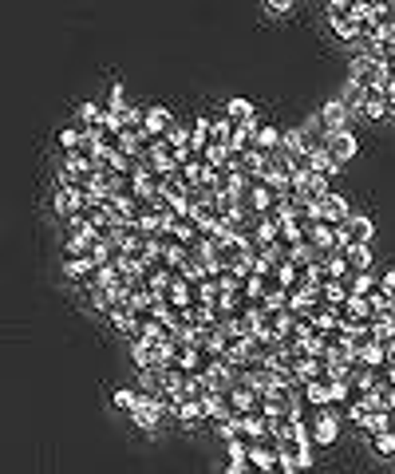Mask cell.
I'll use <instances>...</instances> for the list:
<instances>
[{"mask_svg":"<svg viewBox=\"0 0 395 474\" xmlns=\"http://www.w3.org/2000/svg\"><path fill=\"white\" fill-rule=\"evenodd\" d=\"M281 352H284V348H281V340H277V336L257 332V336L250 340V360H253V364H273Z\"/></svg>","mask_w":395,"mask_h":474,"instance_id":"277c9868","label":"cell"},{"mask_svg":"<svg viewBox=\"0 0 395 474\" xmlns=\"http://www.w3.org/2000/svg\"><path fill=\"white\" fill-rule=\"evenodd\" d=\"M320 123H324V135H340V131H348V107H344L340 99H332L324 111H320Z\"/></svg>","mask_w":395,"mask_h":474,"instance_id":"ba28073f","label":"cell"},{"mask_svg":"<svg viewBox=\"0 0 395 474\" xmlns=\"http://www.w3.org/2000/svg\"><path fill=\"white\" fill-rule=\"evenodd\" d=\"M336 253L344 257L348 273H368V269H371V253H368V246H340Z\"/></svg>","mask_w":395,"mask_h":474,"instance_id":"9c48e42d","label":"cell"},{"mask_svg":"<svg viewBox=\"0 0 395 474\" xmlns=\"http://www.w3.org/2000/svg\"><path fill=\"white\" fill-rule=\"evenodd\" d=\"M328 20H332V28L336 24H348V20H352V0H348V4H344V0L328 4Z\"/></svg>","mask_w":395,"mask_h":474,"instance_id":"603a6c76","label":"cell"},{"mask_svg":"<svg viewBox=\"0 0 395 474\" xmlns=\"http://www.w3.org/2000/svg\"><path fill=\"white\" fill-rule=\"evenodd\" d=\"M230 474H261V470L250 463V458H233V463H230Z\"/></svg>","mask_w":395,"mask_h":474,"instance_id":"4316f807","label":"cell"},{"mask_svg":"<svg viewBox=\"0 0 395 474\" xmlns=\"http://www.w3.org/2000/svg\"><path fill=\"white\" fill-rule=\"evenodd\" d=\"M364 427H368L371 435H384L387 431V407H371L368 419H364Z\"/></svg>","mask_w":395,"mask_h":474,"instance_id":"7402d4cb","label":"cell"},{"mask_svg":"<svg viewBox=\"0 0 395 474\" xmlns=\"http://www.w3.org/2000/svg\"><path fill=\"white\" fill-rule=\"evenodd\" d=\"M391 308H395V293H391Z\"/></svg>","mask_w":395,"mask_h":474,"instance_id":"f546056e","label":"cell"},{"mask_svg":"<svg viewBox=\"0 0 395 474\" xmlns=\"http://www.w3.org/2000/svg\"><path fill=\"white\" fill-rule=\"evenodd\" d=\"M312 439H317V443H332V439H336V415H332V411H320V415H317Z\"/></svg>","mask_w":395,"mask_h":474,"instance_id":"9a60e30c","label":"cell"},{"mask_svg":"<svg viewBox=\"0 0 395 474\" xmlns=\"http://www.w3.org/2000/svg\"><path fill=\"white\" fill-rule=\"evenodd\" d=\"M371 233H376V226H371L364 213H352V218L340 226V241H344V246H368Z\"/></svg>","mask_w":395,"mask_h":474,"instance_id":"7a4b0ae2","label":"cell"},{"mask_svg":"<svg viewBox=\"0 0 395 474\" xmlns=\"http://www.w3.org/2000/svg\"><path fill=\"white\" fill-rule=\"evenodd\" d=\"M328 154H332L336 162L352 158V154H356V135H352V131H340V135H328Z\"/></svg>","mask_w":395,"mask_h":474,"instance_id":"8fae6325","label":"cell"},{"mask_svg":"<svg viewBox=\"0 0 395 474\" xmlns=\"http://www.w3.org/2000/svg\"><path fill=\"white\" fill-rule=\"evenodd\" d=\"M364 99H368V87H360V84H352V79H348V87H344V107L348 111H364Z\"/></svg>","mask_w":395,"mask_h":474,"instance_id":"ffe728a7","label":"cell"},{"mask_svg":"<svg viewBox=\"0 0 395 474\" xmlns=\"http://www.w3.org/2000/svg\"><path fill=\"white\" fill-rule=\"evenodd\" d=\"M130 103H127V91H123L119 84L111 87V95H107V111H111V115H123V111H127Z\"/></svg>","mask_w":395,"mask_h":474,"instance_id":"cb8c5ba5","label":"cell"},{"mask_svg":"<svg viewBox=\"0 0 395 474\" xmlns=\"http://www.w3.org/2000/svg\"><path fill=\"white\" fill-rule=\"evenodd\" d=\"M225 118H230L233 131H253L257 127V118H253V107L245 99H230L225 103Z\"/></svg>","mask_w":395,"mask_h":474,"instance_id":"52a82bcc","label":"cell"},{"mask_svg":"<svg viewBox=\"0 0 395 474\" xmlns=\"http://www.w3.org/2000/svg\"><path fill=\"white\" fill-rule=\"evenodd\" d=\"M170 127H174V118H170V111H166V107H150V111H146V131H150V135L166 138V135H170Z\"/></svg>","mask_w":395,"mask_h":474,"instance_id":"7c38bea8","label":"cell"},{"mask_svg":"<svg viewBox=\"0 0 395 474\" xmlns=\"http://www.w3.org/2000/svg\"><path fill=\"white\" fill-rule=\"evenodd\" d=\"M170 407L178 411V419H182L186 427H194L198 419H202V415H210V411H206V403H198V399H178V403H170Z\"/></svg>","mask_w":395,"mask_h":474,"instance_id":"4fadbf2b","label":"cell"},{"mask_svg":"<svg viewBox=\"0 0 395 474\" xmlns=\"http://www.w3.org/2000/svg\"><path fill=\"white\" fill-rule=\"evenodd\" d=\"M76 210H79V194H76L71 186H60V194H56V213H60V218L68 221Z\"/></svg>","mask_w":395,"mask_h":474,"instance_id":"2e32d148","label":"cell"},{"mask_svg":"<svg viewBox=\"0 0 395 474\" xmlns=\"http://www.w3.org/2000/svg\"><path fill=\"white\" fill-rule=\"evenodd\" d=\"M130 415H135V423L143 427V431H155L158 419H163V403H155V399H143V403H138Z\"/></svg>","mask_w":395,"mask_h":474,"instance_id":"30bf717a","label":"cell"},{"mask_svg":"<svg viewBox=\"0 0 395 474\" xmlns=\"http://www.w3.org/2000/svg\"><path fill=\"white\" fill-rule=\"evenodd\" d=\"M320 348H324V352L348 348V328H344V324H328V328L320 332Z\"/></svg>","mask_w":395,"mask_h":474,"instance_id":"5bb4252c","label":"cell"},{"mask_svg":"<svg viewBox=\"0 0 395 474\" xmlns=\"http://www.w3.org/2000/svg\"><path fill=\"white\" fill-rule=\"evenodd\" d=\"M317 218L320 221H332V226H344V221L352 218V213H348V202H344L340 194H324L317 202Z\"/></svg>","mask_w":395,"mask_h":474,"instance_id":"5b68a950","label":"cell"},{"mask_svg":"<svg viewBox=\"0 0 395 474\" xmlns=\"http://www.w3.org/2000/svg\"><path fill=\"white\" fill-rule=\"evenodd\" d=\"M63 273H68V277H91V261H87V257H76V253H68V249H63Z\"/></svg>","mask_w":395,"mask_h":474,"instance_id":"ac0fdd59","label":"cell"},{"mask_svg":"<svg viewBox=\"0 0 395 474\" xmlns=\"http://www.w3.org/2000/svg\"><path fill=\"white\" fill-rule=\"evenodd\" d=\"M115 301H119V293H115V288H107V285H95V288H91V305H95V308L111 313Z\"/></svg>","mask_w":395,"mask_h":474,"instance_id":"44dd1931","label":"cell"},{"mask_svg":"<svg viewBox=\"0 0 395 474\" xmlns=\"http://www.w3.org/2000/svg\"><path fill=\"white\" fill-rule=\"evenodd\" d=\"M115 403H119V407H127V411H135V407L143 403V391H130V388H123V391H115Z\"/></svg>","mask_w":395,"mask_h":474,"instance_id":"d4e9b609","label":"cell"},{"mask_svg":"<svg viewBox=\"0 0 395 474\" xmlns=\"http://www.w3.org/2000/svg\"><path fill=\"white\" fill-rule=\"evenodd\" d=\"M387 111H391V99H387V91H368V99H364V115L379 118V115H387Z\"/></svg>","mask_w":395,"mask_h":474,"instance_id":"e0dca14e","label":"cell"},{"mask_svg":"<svg viewBox=\"0 0 395 474\" xmlns=\"http://www.w3.org/2000/svg\"><path fill=\"white\" fill-rule=\"evenodd\" d=\"M387 99H391V111H395V87H391V91H387Z\"/></svg>","mask_w":395,"mask_h":474,"instance_id":"f1b7e54d","label":"cell"},{"mask_svg":"<svg viewBox=\"0 0 395 474\" xmlns=\"http://www.w3.org/2000/svg\"><path fill=\"white\" fill-rule=\"evenodd\" d=\"M250 463L257 466L261 474H269L273 466H281V443L273 435H261V439H250Z\"/></svg>","mask_w":395,"mask_h":474,"instance_id":"6da1fadb","label":"cell"},{"mask_svg":"<svg viewBox=\"0 0 395 474\" xmlns=\"http://www.w3.org/2000/svg\"><path fill=\"white\" fill-rule=\"evenodd\" d=\"M269 12H277V16H281V12H292V4H289V0H277V4H269Z\"/></svg>","mask_w":395,"mask_h":474,"instance_id":"83f0119b","label":"cell"},{"mask_svg":"<svg viewBox=\"0 0 395 474\" xmlns=\"http://www.w3.org/2000/svg\"><path fill=\"white\" fill-rule=\"evenodd\" d=\"M292 190H297L301 198H309V202H320L324 194H332V190H328V178L317 174V170H312V174H301L297 182H292Z\"/></svg>","mask_w":395,"mask_h":474,"instance_id":"8992f818","label":"cell"},{"mask_svg":"<svg viewBox=\"0 0 395 474\" xmlns=\"http://www.w3.org/2000/svg\"><path fill=\"white\" fill-rule=\"evenodd\" d=\"M376 455H384V458H391V455H395V435H391V431L376 435Z\"/></svg>","mask_w":395,"mask_h":474,"instance_id":"484cf974","label":"cell"},{"mask_svg":"<svg viewBox=\"0 0 395 474\" xmlns=\"http://www.w3.org/2000/svg\"><path fill=\"white\" fill-rule=\"evenodd\" d=\"M309 463H312L309 439H289V443H281V466H284V474H289V470H301V466H309Z\"/></svg>","mask_w":395,"mask_h":474,"instance_id":"3957f363","label":"cell"},{"mask_svg":"<svg viewBox=\"0 0 395 474\" xmlns=\"http://www.w3.org/2000/svg\"><path fill=\"white\" fill-rule=\"evenodd\" d=\"M312 170H317V174H324V178H332L336 170H340V162L328 154V146H320V151H312Z\"/></svg>","mask_w":395,"mask_h":474,"instance_id":"d6986e66","label":"cell"}]
</instances>
